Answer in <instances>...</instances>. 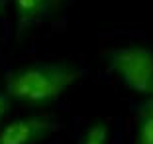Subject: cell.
I'll list each match as a JSON object with an SVG mask.
<instances>
[{
	"label": "cell",
	"instance_id": "obj_6",
	"mask_svg": "<svg viewBox=\"0 0 153 144\" xmlns=\"http://www.w3.org/2000/svg\"><path fill=\"white\" fill-rule=\"evenodd\" d=\"M110 142V128L104 121H96L82 132L79 144H108Z\"/></svg>",
	"mask_w": 153,
	"mask_h": 144
},
{
	"label": "cell",
	"instance_id": "obj_4",
	"mask_svg": "<svg viewBox=\"0 0 153 144\" xmlns=\"http://www.w3.org/2000/svg\"><path fill=\"white\" fill-rule=\"evenodd\" d=\"M61 2L63 0H12L16 14V34L22 36L41 26L49 16H53Z\"/></svg>",
	"mask_w": 153,
	"mask_h": 144
},
{
	"label": "cell",
	"instance_id": "obj_8",
	"mask_svg": "<svg viewBox=\"0 0 153 144\" xmlns=\"http://www.w3.org/2000/svg\"><path fill=\"white\" fill-rule=\"evenodd\" d=\"M6 4H8V0H0V14L6 12Z\"/></svg>",
	"mask_w": 153,
	"mask_h": 144
},
{
	"label": "cell",
	"instance_id": "obj_9",
	"mask_svg": "<svg viewBox=\"0 0 153 144\" xmlns=\"http://www.w3.org/2000/svg\"><path fill=\"white\" fill-rule=\"evenodd\" d=\"M147 99L153 101V83H151V89H149V95H147Z\"/></svg>",
	"mask_w": 153,
	"mask_h": 144
},
{
	"label": "cell",
	"instance_id": "obj_1",
	"mask_svg": "<svg viewBox=\"0 0 153 144\" xmlns=\"http://www.w3.org/2000/svg\"><path fill=\"white\" fill-rule=\"evenodd\" d=\"M82 77V69L69 61H37L14 69L6 79L12 101L43 107L55 101Z\"/></svg>",
	"mask_w": 153,
	"mask_h": 144
},
{
	"label": "cell",
	"instance_id": "obj_3",
	"mask_svg": "<svg viewBox=\"0 0 153 144\" xmlns=\"http://www.w3.org/2000/svg\"><path fill=\"white\" fill-rule=\"evenodd\" d=\"M61 122L51 115H32L8 121L0 126V144H39L43 138L55 134Z\"/></svg>",
	"mask_w": 153,
	"mask_h": 144
},
{
	"label": "cell",
	"instance_id": "obj_5",
	"mask_svg": "<svg viewBox=\"0 0 153 144\" xmlns=\"http://www.w3.org/2000/svg\"><path fill=\"white\" fill-rule=\"evenodd\" d=\"M134 144H153V101L149 99L137 113Z\"/></svg>",
	"mask_w": 153,
	"mask_h": 144
},
{
	"label": "cell",
	"instance_id": "obj_2",
	"mask_svg": "<svg viewBox=\"0 0 153 144\" xmlns=\"http://www.w3.org/2000/svg\"><path fill=\"white\" fill-rule=\"evenodd\" d=\"M110 71L130 91L149 95L153 83V50L143 45H126L106 51Z\"/></svg>",
	"mask_w": 153,
	"mask_h": 144
},
{
	"label": "cell",
	"instance_id": "obj_7",
	"mask_svg": "<svg viewBox=\"0 0 153 144\" xmlns=\"http://www.w3.org/2000/svg\"><path fill=\"white\" fill-rule=\"evenodd\" d=\"M10 107H12V99H10V95L6 93V91H0V122H2V118L8 115Z\"/></svg>",
	"mask_w": 153,
	"mask_h": 144
}]
</instances>
